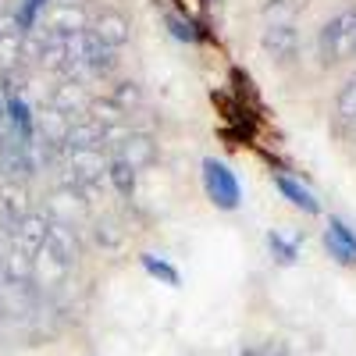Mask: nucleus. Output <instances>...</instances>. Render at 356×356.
<instances>
[{"label":"nucleus","instance_id":"obj_21","mask_svg":"<svg viewBox=\"0 0 356 356\" xmlns=\"http://www.w3.org/2000/svg\"><path fill=\"white\" fill-rule=\"evenodd\" d=\"M65 8H75V4H86V0H61Z\"/></svg>","mask_w":356,"mask_h":356},{"label":"nucleus","instance_id":"obj_20","mask_svg":"<svg viewBox=\"0 0 356 356\" xmlns=\"http://www.w3.org/2000/svg\"><path fill=\"white\" fill-rule=\"evenodd\" d=\"M285 349L282 346H253V349H246L243 356H282Z\"/></svg>","mask_w":356,"mask_h":356},{"label":"nucleus","instance_id":"obj_14","mask_svg":"<svg viewBox=\"0 0 356 356\" xmlns=\"http://www.w3.org/2000/svg\"><path fill=\"white\" fill-rule=\"evenodd\" d=\"M267 246H271V253L278 257V264H292V260H296V253H300V250H296V243H292V239H285V235H278V232L267 235Z\"/></svg>","mask_w":356,"mask_h":356},{"label":"nucleus","instance_id":"obj_15","mask_svg":"<svg viewBox=\"0 0 356 356\" xmlns=\"http://www.w3.org/2000/svg\"><path fill=\"white\" fill-rule=\"evenodd\" d=\"M43 4H47V0H22V8H18V29H33Z\"/></svg>","mask_w":356,"mask_h":356},{"label":"nucleus","instance_id":"obj_8","mask_svg":"<svg viewBox=\"0 0 356 356\" xmlns=\"http://www.w3.org/2000/svg\"><path fill=\"white\" fill-rule=\"evenodd\" d=\"M72 168L79 171V182H97V178L107 171L100 150H72Z\"/></svg>","mask_w":356,"mask_h":356},{"label":"nucleus","instance_id":"obj_1","mask_svg":"<svg viewBox=\"0 0 356 356\" xmlns=\"http://www.w3.org/2000/svg\"><path fill=\"white\" fill-rule=\"evenodd\" d=\"M317 50L324 65H339L346 57H356V8H346L321 25Z\"/></svg>","mask_w":356,"mask_h":356},{"label":"nucleus","instance_id":"obj_7","mask_svg":"<svg viewBox=\"0 0 356 356\" xmlns=\"http://www.w3.org/2000/svg\"><path fill=\"white\" fill-rule=\"evenodd\" d=\"M275 186H278V193H282L292 207H300L303 214H317V211H321V203L314 200V193H310L307 186H300L296 178H289V175H275Z\"/></svg>","mask_w":356,"mask_h":356},{"label":"nucleus","instance_id":"obj_17","mask_svg":"<svg viewBox=\"0 0 356 356\" xmlns=\"http://www.w3.org/2000/svg\"><path fill=\"white\" fill-rule=\"evenodd\" d=\"M168 25H171V33L178 36V40H186V43H196L200 40V33H196V25L193 22H186V18H168Z\"/></svg>","mask_w":356,"mask_h":356},{"label":"nucleus","instance_id":"obj_12","mask_svg":"<svg viewBox=\"0 0 356 356\" xmlns=\"http://www.w3.org/2000/svg\"><path fill=\"white\" fill-rule=\"evenodd\" d=\"M122 114H132V107H139L143 104V93H139V86L136 82H118V89H114V100H111Z\"/></svg>","mask_w":356,"mask_h":356},{"label":"nucleus","instance_id":"obj_19","mask_svg":"<svg viewBox=\"0 0 356 356\" xmlns=\"http://www.w3.org/2000/svg\"><path fill=\"white\" fill-rule=\"evenodd\" d=\"M114 225H97V243H104V246H118L122 243V232H111Z\"/></svg>","mask_w":356,"mask_h":356},{"label":"nucleus","instance_id":"obj_18","mask_svg":"<svg viewBox=\"0 0 356 356\" xmlns=\"http://www.w3.org/2000/svg\"><path fill=\"white\" fill-rule=\"evenodd\" d=\"M8 107H11V122L22 129V136H29V132H33V122H29V107H25L22 100H11Z\"/></svg>","mask_w":356,"mask_h":356},{"label":"nucleus","instance_id":"obj_11","mask_svg":"<svg viewBox=\"0 0 356 356\" xmlns=\"http://www.w3.org/2000/svg\"><path fill=\"white\" fill-rule=\"evenodd\" d=\"M335 114H339V122H346V125H356V75H349V79H346V86L339 89Z\"/></svg>","mask_w":356,"mask_h":356},{"label":"nucleus","instance_id":"obj_5","mask_svg":"<svg viewBox=\"0 0 356 356\" xmlns=\"http://www.w3.org/2000/svg\"><path fill=\"white\" fill-rule=\"evenodd\" d=\"M324 246L339 264H356V235L346 228V221L332 218L328 228H324Z\"/></svg>","mask_w":356,"mask_h":356},{"label":"nucleus","instance_id":"obj_16","mask_svg":"<svg viewBox=\"0 0 356 356\" xmlns=\"http://www.w3.org/2000/svg\"><path fill=\"white\" fill-rule=\"evenodd\" d=\"M57 25H61V33H86V18L75 8H65L57 15Z\"/></svg>","mask_w":356,"mask_h":356},{"label":"nucleus","instance_id":"obj_2","mask_svg":"<svg viewBox=\"0 0 356 356\" xmlns=\"http://www.w3.org/2000/svg\"><path fill=\"white\" fill-rule=\"evenodd\" d=\"M203 189H207V196H211L221 211H235L239 207V182H235V175H232V168L228 164H221V161H203Z\"/></svg>","mask_w":356,"mask_h":356},{"label":"nucleus","instance_id":"obj_4","mask_svg":"<svg viewBox=\"0 0 356 356\" xmlns=\"http://www.w3.org/2000/svg\"><path fill=\"white\" fill-rule=\"evenodd\" d=\"M93 36H97L104 47L118 50V47H125V43L132 40V25H129V18H125L122 11H104V15L97 18Z\"/></svg>","mask_w":356,"mask_h":356},{"label":"nucleus","instance_id":"obj_9","mask_svg":"<svg viewBox=\"0 0 356 356\" xmlns=\"http://www.w3.org/2000/svg\"><path fill=\"white\" fill-rule=\"evenodd\" d=\"M303 8H307V0H267L264 15H267V25H292V18Z\"/></svg>","mask_w":356,"mask_h":356},{"label":"nucleus","instance_id":"obj_22","mask_svg":"<svg viewBox=\"0 0 356 356\" xmlns=\"http://www.w3.org/2000/svg\"><path fill=\"white\" fill-rule=\"evenodd\" d=\"M282 356H292V353H282Z\"/></svg>","mask_w":356,"mask_h":356},{"label":"nucleus","instance_id":"obj_13","mask_svg":"<svg viewBox=\"0 0 356 356\" xmlns=\"http://www.w3.org/2000/svg\"><path fill=\"white\" fill-rule=\"evenodd\" d=\"M139 260H143V267H146V271H150L154 278H161L164 285H178V271H175V267H171L168 260H157L154 253H143Z\"/></svg>","mask_w":356,"mask_h":356},{"label":"nucleus","instance_id":"obj_3","mask_svg":"<svg viewBox=\"0 0 356 356\" xmlns=\"http://www.w3.org/2000/svg\"><path fill=\"white\" fill-rule=\"evenodd\" d=\"M260 47L271 61L292 65L296 54H300V33H296V25H267L260 36Z\"/></svg>","mask_w":356,"mask_h":356},{"label":"nucleus","instance_id":"obj_6","mask_svg":"<svg viewBox=\"0 0 356 356\" xmlns=\"http://www.w3.org/2000/svg\"><path fill=\"white\" fill-rule=\"evenodd\" d=\"M122 161H129L136 171L146 168V164H154L157 161V143L150 136H143V132H129V139L122 143V154H118Z\"/></svg>","mask_w":356,"mask_h":356},{"label":"nucleus","instance_id":"obj_10","mask_svg":"<svg viewBox=\"0 0 356 356\" xmlns=\"http://www.w3.org/2000/svg\"><path fill=\"white\" fill-rule=\"evenodd\" d=\"M107 178H111V186L122 193V196H132V193H136V168H132L129 161L114 157V161L107 164Z\"/></svg>","mask_w":356,"mask_h":356}]
</instances>
